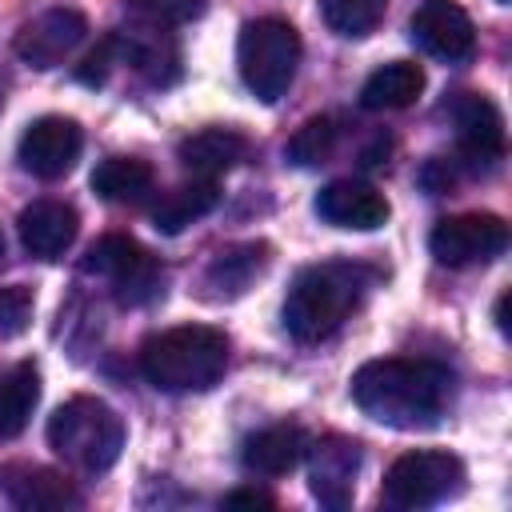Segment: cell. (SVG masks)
Segmentation results:
<instances>
[{"instance_id": "cell-3", "label": "cell", "mask_w": 512, "mask_h": 512, "mask_svg": "<svg viewBox=\"0 0 512 512\" xmlns=\"http://www.w3.org/2000/svg\"><path fill=\"white\" fill-rule=\"evenodd\" d=\"M228 368V336L212 324H176L140 344V372L160 392H208Z\"/></svg>"}, {"instance_id": "cell-31", "label": "cell", "mask_w": 512, "mask_h": 512, "mask_svg": "<svg viewBox=\"0 0 512 512\" xmlns=\"http://www.w3.org/2000/svg\"><path fill=\"white\" fill-rule=\"evenodd\" d=\"M224 504H228V508H236V504L272 508V496H264V492H256V488H236V492H228V496H224Z\"/></svg>"}, {"instance_id": "cell-17", "label": "cell", "mask_w": 512, "mask_h": 512, "mask_svg": "<svg viewBox=\"0 0 512 512\" xmlns=\"http://www.w3.org/2000/svg\"><path fill=\"white\" fill-rule=\"evenodd\" d=\"M268 264H272V244H264V240L228 244L204 268V296H212V300H236V296H244L268 272Z\"/></svg>"}, {"instance_id": "cell-13", "label": "cell", "mask_w": 512, "mask_h": 512, "mask_svg": "<svg viewBox=\"0 0 512 512\" xmlns=\"http://www.w3.org/2000/svg\"><path fill=\"white\" fill-rule=\"evenodd\" d=\"M408 32L428 56L444 64H464L476 52V24L456 0H424L412 12Z\"/></svg>"}, {"instance_id": "cell-15", "label": "cell", "mask_w": 512, "mask_h": 512, "mask_svg": "<svg viewBox=\"0 0 512 512\" xmlns=\"http://www.w3.org/2000/svg\"><path fill=\"white\" fill-rule=\"evenodd\" d=\"M388 200L364 180H332L316 192V216L332 228H352V232H372L388 220Z\"/></svg>"}, {"instance_id": "cell-32", "label": "cell", "mask_w": 512, "mask_h": 512, "mask_svg": "<svg viewBox=\"0 0 512 512\" xmlns=\"http://www.w3.org/2000/svg\"><path fill=\"white\" fill-rule=\"evenodd\" d=\"M508 300H512L508 292H500V300H496V328L500 332H508Z\"/></svg>"}, {"instance_id": "cell-21", "label": "cell", "mask_w": 512, "mask_h": 512, "mask_svg": "<svg viewBox=\"0 0 512 512\" xmlns=\"http://www.w3.org/2000/svg\"><path fill=\"white\" fill-rule=\"evenodd\" d=\"M424 92V68L412 60H388L384 68H376L364 88H360V108L368 112H396L416 104Z\"/></svg>"}, {"instance_id": "cell-34", "label": "cell", "mask_w": 512, "mask_h": 512, "mask_svg": "<svg viewBox=\"0 0 512 512\" xmlns=\"http://www.w3.org/2000/svg\"><path fill=\"white\" fill-rule=\"evenodd\" d=\"M496 4H508V0H496Z\"/></svg>"}, {"instance_id": "cell-20", "label": "cell", "mask_w": 512, "mask_h": 512, "mask_svg": "<svg viewBox=\"0 0 512 512\" xmlns=\"http://www.w3.org/2000/svg\"><path fill=\"white\" fill-rule=\"evenodd\" d=\"M248 156V136L236 128H200L176 144V160L204 180H216L220 172L236 168Z\"/></svg>"}, {"instance_id": "cell-11", "label": "cell", "mask_w": 512, "mask_h": 512, "mask_svg": "<svg viewBox=\"0 0 512 512\" xmlns=\"http://www.w3.org/2000/svg\"><path fill=\"white\" fill-rule=\"evenodd\" d=\"M80 148H84V132L72 116H40L24 128L16 144V160L24 172L40 180H60L64 172H72Z\"/></svg>"}, {"instance_id": "cell-14", "label": "cell", "mask_w": 512, "mask_h": 512, "mask_svg": "<svg viewBox=\"0 0 512 512\" xmlns=\"http://www.w3.org/2000/svg\"><path fill=\"white\" fill-rule=\"evenodd\" d=\"M116 40H120V64L140 72L148 84L168 88L180 80V44L164 24L136 20V28L116 32Z\"/></svg>"}, {"instance_id": "cell-10", "label": "cell", "mask_w": 512, "mask_h": 512, "mask_svg": "<svg viewBox=\"0 0 512 512\" xmlns=\"http://www.w3.org/2000/svg\"><path fill=\"white\" fill-rule=\"evenodd\" d=\"M448 116L456 124L460 156L472 172H488L504 156V116L484 92H456L448 104Z\"/></svg>"}, {"instance_id": "cell-27", "label": "cell", "mask_w": 512, "mask_h": 512, "mask_svg": "<svg viewBox=\"0 0 512 512\" xmlns=\"http://www.w3.org/2000/svg\"><path fill=\"white\" fill-rule=\"evenodd\" d=\"M208 8V0H132V12L136 20H148V24H188V20H200Z\"/></svg>"}, {"instance_id": "cell-6", "label": "cell", "mask_w": 512, "mask_h": 512, "mask_svg": "<svg viewBox=\"0 0 512 512\" xmlns=\"http://www.w3.org/2000/svg\"><path fill=\"white\" fill-rule=\"evenodd\" d=\"M464 460L444 452V448H416L392 460V468L384 472V504L392 508H432L440 500H452L464 492Z\"/></svg>"}, {"instance_id": "cell-23", "label": "cell", "mask_w": 512, "mask_h": 512, "mask_svg": "<svg viewBox=\"0 0 512 512\" xmlns=\"http://www.w3.org/2000/svg\"><path fill=\"white\" fill-rule=\"evenodd\" d=\"M88 184H92V192H96L100 200H108V204H140V200L152 192L156 176H152V168H148L144 160H136V156H108V160H100V164L92 168Z\"/></svg>"}, {"instance_id": "cell-28", "label": "cell", "mask_w": 512, "mask_h": 512, "mask_svg": "<svg viewBox=\"0 0 512 512\" xmlns=\"http://www.w3.org/2000/svg\"><path fill=\"white\" fill-rule=\"evenodd\" d=\"M32 292L24 284H12V288H0V340H12L20 336L28 324H32Z\"/></svg>"}, {"instance_id": "cell-33", "label": "cell", "mask_w": 512, "mask_h": 512, "mask_svg": "<svg viewBox=\"0 0 512 512\" xmlns=\"http://www.w3.org/2000/svg\"><path fill=\"white\" fill-rule=\"evenodd\" d=\"M0 260H4V236H0Z\"/></svg>"}, {"instance_id": "cell-7", "label": "cell", "mask_w": 512, "mask_h": 512, "mask_svg": "<svg viewBox=\"0 0 512 512\" xmlns=\"http://www.w3.org/2000/svg\"><path fill=\"white\" fill-rule=\"evenodd\" d=\"M80 268L88 276H104L124 308H140V304H152L156 296H164V268H160V260L140 240H132V236H120V232L100 236L88 248Z\"/></svg>"}, {"instance_id": "cell-22", "label": "cell", "mask_w": 512, "mask_h": 512, "mask_svg": "<svg viewBox=\"0 0 512 512\" xmlns=\"http://www.w3.org/2000/svg\"><path fill=\"white\" fill-rule=\"evenodd\" d=\"M216 204H220V184L196 176V180H188V184H176L172 192H164V196L152 204V228L164 232V236H176V232H184L192 220L208 216Z\"/></svg>"}, {"instance_id": "cell-24", "label": "cell", "mask_w": 512, "mask_h": 512, "mask_svg": "<svg viewBox=\"0 0 512 512\" xmlns=\"http://www.w3.org/2000/svg\"><path fill=\"white\" fill-rule=\"evenodd\" d=\"M36 400H40V368L32 360L12 364L0 376V440H12L28 428Z\"/></svg>"}, {"instance_id": "cell-26", "label": "cell", "mask_w": 512, "mask_h": 512, "mask_svg": "<svg viewBox=\"0 0 512 512\" xmlns=\"http://www.w3.org/2000/svg\"><path fill=\"white\" fill-rule=\"evenodd\" d=\"M384 8H388V0H320L324 24L344 40L368 36L384 20Z\"/></svg>"}, {"instance_id": "cell-29", "label": "cell", "mask_w": 512, "mask_h": 512, "mask_svg": "<svg viewBox=\"0 0 512 512\" xmlns=\"http://www.w3.org/2000/svg\"><path fill=\"white\" fill-rule=\"evenodd\" d=\"M116 64H120V40H116V32H112V36H104V40H100L84 60H80L76 80H80V84H88V88H100Z\"/></svg>"}, {"instance_id": "cell-8", "label": "cell", "mask_w": 512, "mask_h": 512, "mask_svg": "<svg viewBox=\"0 0 512 512\" xmlns=\"http://www.w3.org/2000/svg\"><path fill=\"white\" fill-rule=\"evenodd\" d=\"M508 248V224L492 212H460V216H444L436 220V228L428 232V252L436 256V264L444 268H468V264H484L492 256H500Z\"/></svg>"}, {"instance_id": "cell-25", "label": "cell", "mask_w": 512, "mask_h": 512, "mask_svg": "<svg viewBox=\"0 0 512 512\" xmlns=\"http://www.w3.org/2000/svg\"><path fill=\"white\" fill-rule=\"evenodd\" d=\"M336 148H340V124L332 116H312V120H304L296 128V136L288 140L284 156L296 168H316V164H328Z\"/></svg>"}, {"instance_id": "cell-18", "label": "cell", "mask_w": 512, "mask_h": 512, "mask_svg": "<svg viewBox=\"0 0 512 512\" xmlns=\"http://www.w3.org/2000/svg\"><path fill=\"white\" fill-rule=\"evenodd\" d=\"M0 488L16 508L28 512H60V508H76L80 492L72 488V480H64L52 468H36V464H12L0 472Z\"/></svg>"}, {"instance_id": "cell-19", "label": "cell", "mask_w": 512, "mask_h": 512, "mask_svg": "<svg viewBox=\"0 0 512 512\" xmlns=\"http://www.w3.org/2000/svg\"><path fill=\"white\" fill-rule=\"evenodd\" d=\"M308 452V436L300 424H268L240 444V464L252 476H284Z\"/></svg>"}, {"instance_id": "cell-9", "label": "cell", "mask_w": 512, "mask_h": 512, "mask_svg": "<svg viewBox=\"0 0 512 512\" xmlns=\"http://www.w3.org/2000/svg\"><path fill=\"white\" fill-rule=\"evenodd\" d=\"M308 488L312 496L332 508V512H344L352 504V492H356V476H360V464H364V448L360 440L352 436H324L316 444H308Z\"/></svg>"}, {"instance_id": "cell-16", "label": "cell", "mask_w": 512, "mask_h": 512, "mask_svg": "<svg viewBox=\"0 0 512 512\" xmlns=\"http://www.w3.org/2000/svg\"><path fill=\"white\" fill-rule=\"evenodd\" d=\"M16 228H20V244L36 260H60L80 232V212L64 200H32L20 212Z\"/></svg>"}, {"instance_id": "cell-30", "label": "cell", "mask_w": 512, "mask_h": 512, "mask_svg": "<svg viewBox=\"0 0 512 512\" xmlns=\"http://www.w3.org/2000/svg\"><path fill=\"white\" fill-rule=\"evenodd\" d=\"M420 180H424V188H428L432 196H440V192H448V188H452V180H456V176H452V168H448L444 160H428V164H424V172H420Z\"/></svg>"}, {"instance_id": "cell-1", "label": "cell", "mask_w": 512, "mask_h": 512, "mask_svg": "<svg viewBox=\"0 0 512 512\" xmlns=\"http://www.w3.org/2000/svg\"><path fill=\"white\" fill-rule=\"evenodd\" d=\"M452 372L436 360H408V356H384L368 360L352 376V400L356 408L388 428H432L452 404Z\"/></svg>"}, {"instance_id": "cell-4", "label": "cell", "mask_w": 512, "mask_h": 512, "mask_svg": "<svg viewBox=\"0 0 512 512\" xmlns=\"http://www.w3.org/2000/svg\"><path fill=\"white\" fill-rule=\"evenodd\" d=\"M48 448L80 472H108L124 448V420L100 396H72L48 416Z\"/></svg>"}, {"instance_id": "cell-5", "label": "cell", "mask_w": 512, "mask_h": 512, "mask_svg": "<svg viewBox=\"0 0 512 512\" xmlns=\"http://www.w3.org/2000/svg\"><path fill=\"white\" fill-rule=\"evenodd\" d=\"M300 32L280 20V16H260L248 20L240 28L236 40V64H240V80L244 88L260 100V104H276L300 68Z\"/></svg>"}, {"instance_id": "cell-2", "label": "cell", "mask_w": 512, "mask_h": 512, "mask_svg": "<svg viewBox=\"0 0 512 512\" xmlns=\"http://www.w3.org/2000/svg\"><path fill=\"white\" fill-rule=\"evenodd\" d=\"M376 272L360 260H324L304 268L284 296V328L300 344L328 340L364 300Z\"/></svg>"}, {"instance_id": "cell-12", "label": "cell", "mask_w": 512, "mask_h": 512, "mask_svg": "<svg viewBox=\"0 0 512 512\" xmlns=\"http://www.w3.org/2000/svg\"><path fill=\"white\" fill-rule=\"evenodd\" d=\"M84 36H88V20L76 8H48L16 32V56L28 68L48 72V68H60L80 48Z\"/></svg>"}]
</instances>
